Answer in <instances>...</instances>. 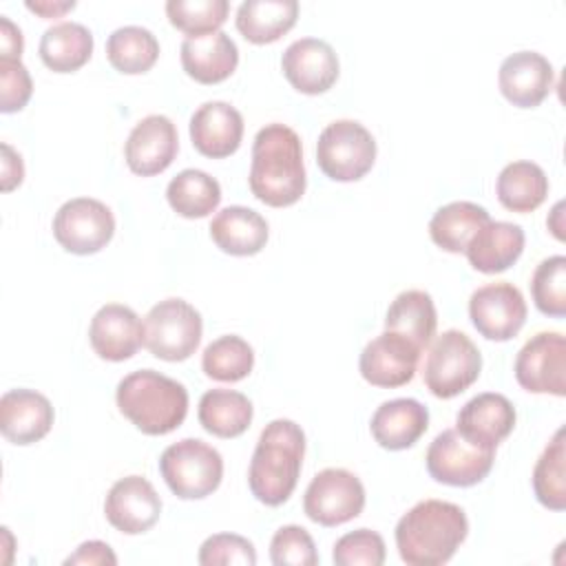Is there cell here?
Instances as JSON below:
<instances>
[{"label": "cell", "mask_w": 566, "mask_h": 566, "mask_svg": "<svg viewBox=\"0 0 566 566\" xmlns=\"http://www.w3.org/2000/svg\"><path fill=\"white\" fill-rule=\"evenodd\" d=\"M33 93V82L20 57L0 55V111L15 113L27 106Z\"/></svg>", "instance_id": "42"}, {"label": "cell", "mask_w": 566, "mask_h": 566, "mask_svg": "<svg viewBox=\"0 0 566 566\" xmlns=\"http://www.w3.org/2000/svg\"><path fill=\"white\" fill-rule=\"evenodd\" d=\"M365 509V486L347 469H323L305 489L303 511L321 526H340Z\"/></svg>", "instance_id": "9"}, {"label": "cell", "mask_w": 566, "mask_h": 566, "mask_svg": "<svg viewBox=\"0 0 566 566\" xmlns=\"http://www.w3.org/2000/svg\"><path fill=\"white\" fill-rule=\"evenodd\" d=\"M27 9L42 15V18H60L66 11L75 9V0H64V2H49V0H27Z\"/></svg>", "instance_id": "46"}, {"label": "cell", "mask_w": 566, "mask_h": 566, "mask_svg": "<svg viewBox=\"0 0 566 566\" xmlns=\"http://www.w3.org/2000/svg\"><path fill=\"white\" fill-rule=\"evenodd\" d=\"M117 407L142 433L166 436L188 413L186 387L155 369H137L124 376L115 391Z\"/></svg>", "instance_id": "4"}, {"label": "cell", "mask_w": 566, "mask_h": 566, "mask_svg": "<svg viewBox=\"0 0 566 566\" xmlns=\"http://www.w3.org/2000/svg\"><path fill=\"white\" fill-rule=\"evenodd\" d=\"M564 201H557L555 206H553V210H551V217L546 219V223H548V230L555 234V239H559V241H564Z\"/></svg>", "instance_id": "47"}, {"label": "cell", "mask_w": 566, "mask_h": 566, "mask_svg": "<svg viewBox=\"0 0 566 566\" xmlns=\"http://www.w3.org/2000/svg\"><path fill=\"white\" fill-rule=\"evenodd\" d=\"M515 380L531 394L566 396V338L539 332L517 352Z\"/></svg>", "instance_id": "12"}, {"label": "cell", "mask_w": 566, "mask_h": 566, "mask_svg": "<svg viewBox=\"0 0 566 566\" xmlns=\"http://www.w3.org/2000/svg\"><path fill=\"white\" fill-rule=\"evenodd\" d=\"M93 55V33L80 22H57L40 38V57L55 73H73Z\"/></svg>", "instance_id": "28"}, {"label": "cell", "mask_w": 566, "mask_h": 566, "mask_svg": "<svg viewBox=\"0 0 566 566\" xmlns=\"http://www.w3.org/2000/svg\"><path fill=\"white\" fill-rule=\"evenodd\" d=\"M53 405L35 389H9L0 398V431L13 444H33L53 427Z\"/></svg>", "instance_id": "21"}, {"label": "cell", "mask_w": 566, "mask_h": 566, "mask_svg": "<svg viewBox=\"0 0 566 566\" xmlns=\"http://www.w3.org/2000/svg\"><path fill=\"white\" fill-rule=\"evenodd\" d=\"M201 314L184 298H164L148 310L142 323L144 347L161 360L190 358L201 343Z\"/></svg>", "instance_id": "6"}, {"label": "cell", "mask_w": 566, "mask_h": 566, "mask_svg": "<svg viewBox=\"0 0 566 566\" xmlns=\"http://www.w3.org/2000/svg\"><path fill=\"white\" fill-rule=\"evenodd\" d=\"M305 455V433L287 418L268 422L254 447L248 486L265 506H281L296 489Z\"/></svg>", "instance_id": "3"}, {"label": "cell", "mask_w": 566, "mask_h": 566, "mask_svg": "<svg viewBox=\"0 0 566 566\" xmlns=\"http://www.w3.org/2000/svg\"><path fill=\"white\" fill-rule=\"evenodd\" d=\"M469 318L478 334L489 340L504 343L517 336L526 323V301L522 292L509 283H486L469 298Z\"/></svg>", "instance_id": "13"}, {"label": "cell", "mask_w": 566, "mask_h": 566, "mask_svg": "<svg viewBox=\"0 0 566 566\" xmlns=\"http://www.w3.org/2000/svg\"><path fill=\"white\" fill-rule=\"evenodd\" d=\"M531 294L535 307L546 314L562 318L566 316V256L555 254L544 259L531 276Z\"/></svg>", "instance_id": "38"}, {"label": "cell", "mask_w": 566, "mask_h": 566, "mask_svg": "<svg viewBox=\"0 0 566 566\" xmlns=\"http://www.w3.org/2000/svg\"><path fill=\"white\" fill-rule=\"evenodd\" d=\"M318 168L334 181H358L376 161V139L356 119H336L316 142Z\"/></svg>", "instance_id": "8"}, {"label": "cell", "mask_w": 566, "mask_h": 566, "mask_svg": "<svg viewBox=\"0 0 566 566\" xmlns=\"http://www.w3.org/2000/svg\"><path fill=\"white\" fill-rule=\"evenodd\" d=\"M495 451L467 442L455 429H444L427 449L424 462L429 475L449 486L480 484L493 469Z\"/></svg>", "instance_id": "11"}, {"label": "cell", "mask_w": 566, "mask_h": 566, "mask_svg": "<svg viewBox=\"0 0 566 566\" xmlns=\"http://www.w3.org/2000/svg\"><path fill=\"white\" fill-rule=\"evenodd\" d=\"M422 349L407 336L385 329L360 352L358 369L360 376L374 387H402L407 385L418 367Z\"/></svg>", "instance_id": "14"}, {"label": "cell", "mask_w": 566, "mask_h": 566, "mask_svg": "<svg viewBox=\"0 0 566 566\" xmlns=\"http://www.w3.org/2000/svg\"><path fill=\"white\" fill-rule=\"evenodd\" d=\"M500 203L511 212H533L548 195V177L533 161L506 164L495 181Z\"/></svg>", "instance_id": "32"}, {"label": "cell", "mask_w": 566, "mask_h": 566, "mask_svg": "<svg viewBox=\"0 0 566 566\" xmlns=\"http://www.w3.org/2000/svg\"><path fill=\"white\" fill-rule=\"evenodd\" d=\"M66 566L71 564H84V566H115L117 564V557L113 553V548L99 539H91V542H84L77 546V551L73 555H69L64 559Z\"/></svg>", "instance_id": "43"}, {"label": "cell", "mask_w": 566, "mask_h": 566, "mask_svg": "<svg viewBox=\"0 0 566 566\" xmlns=\"http://www.w3.org/2000/svg\"><path fill=\"white\" fill-rule=\"evenodd\" d=\"M298 18L296 0H245L237 9L234 24L252 44H270L285 35Z\"/></svg>", "instance_id": "27"}, {"label": "cell", "mask_w": 566, "mask_h": 566, "mask_svg": "<svg viewBox=\"0 0 566 566\" xmlns=\"http://www.w3.org/2000/svg\"><path fill=\"white\" fill-rule=\"evenodd\" d=\"M252 402L234 389H210L201 396L197 418L199 424L217 438H237L252 422Z\"/></svg>", "instance_id": "31"}, {"label": "cell", "mask_w": 566, "mask_h": 566, "mask_svg": "<svg viewBox=\"0 0 566 566\" xmlns=\"http://www.w3.org/2000/svg\"><path fill=\"white\" fill-rule=\"evenodd\" d=\"M555 82L553 64L537 51H515L500 64L497 86L517 108L539 106Z\"/></svg>", "instance_id": "19"}, {"label": "cell", "mask_w": 566, "mask_h": 566, "mask_svg": "<svg viewBox=\"0 0 566 566\" xmlns=\"http://www.w3.org/2000/svg\"><path fill=\"white\" fill-rule=\"evenodd\" d=\"M24 49V40H22V31L7 18L0 15V55L2 57H20Z\"/></svg>", "instance_id": "45"}, {"label": "cell", "mask_w": 566, "mask_h": 566, "mask_svg": "<svg viewBox=\"0 0 566 566\" xmlns=\"http://www.w3.org/2000/svg\"><path fill=\"white\" fill-rule=\"evenodd\" d=\"M88 340L99 358L111 363L128 360L144 345L139 316L128 305L106 303L91 318Z\"/></svg>", "instance_id": "20"}, {"label": "cell", "mask_w": 566, "mask_h": 566, "mask_svg": "<svg viewBox=\"0 0 566 566\" xmlns=\"http://www.w3.org/2000/svg\"><path fill=\"white\" fill-rule=\"evenodd\" d=\"M24 179V164L20 153H15L9 144H2V190L9 192L18 188Z\"/></svg>", "instance_id": "44"}, {"label": "cell", "mask_w": 566, "mask_h": 566, "mask_svg": "<svg viewBox=\"0 0 566 566\" xmlns=\"http://www.w3.org/2000/svg\"><path fill=\"white\" fill-rule=\"evenodd\" d=\"M104 515L108 524L126 535L150 531L161 515V497L142 475L119 478L106 493Z\"/></svg>", "instance_id": "15"}, {"label": "cell", "mask_w": 566, "mask_h": 566, "mask_svg": "<svg viewBox=\"0 0 566 566\" xmlns=\"http://www.w3.org/2000/svg\"><path fill=\"white\" fill-rule=\"evenodd\" d=\"M115 234V217L106 203L93 197H75L62 203L53 217V237L71 254H95Z\"/></svg>", "instance_id": "10"}, {"label": "cell", "mask_w": 566, "mask_h": 566, "mask_svg": "<svg viewBox=\"0 0 566 566\" xmlns=\"http://www.w3.org/2000/svg\"><path fill=\"white\" fill-rule=\"evenodd\" d=\"M467 513L444 500H422L396 524V548L409 566L447 564L467 539Z\"/></svg>", "instance_id": "2"}, {"label": "cell", "mask_w": 566, "mask_h": 566, "mask_svg": "<svg viewBox=\"0 0 566 566\" xmlns=\"http://www.w3.org/2000/svg\"><path fill=\"white\" fill-rule=\"evenodd\" d=\"M482 369V354L460 329H447L433 338L422 367L427 389L442 400L469 389Z\"/></svg>", "instance_id": "7"}, {"label": "cell", "mask_w": 566, "mask_h": 566, "mask_svg": "<svg viewBox=\"0 0 566 566\" xmlns=\"http://www.w3.org/2000/svg\"><path fill=\"white\" fill-rule=\"evenodd\" d=\"M436 325V305L431 294L424 290L400 292L385 314V329L407 336L420 349H424L433 340Z\"/></svg>", "instance_id": "29"}, {"label": "cell", "mask_w": 566, "mask_h": 566, "mask_svg": "<svg viewBox=\"0 0 566 566\" xmlns=\"http://www.w3.org/2000/svg\"><path fill=\"white\" fill-rule=\"evenodd\" d=\"M159 473L181 500H201L214 493L223 478L221 453L199 438L172 442L159 455Z\"/></svg>", "instance_id": "5"}, {"label": "cell", "mask_w": 566, "mask_h": 566, "mask_svg": "<svg viewBox=\"0 0 566 566\" xmlns=\"http://www.w3.org/2000/svg\"><path fill=\"white\" fill-rule=\"evenodd\" d=\"M170 208L186 219H203L221 203V186L203 170L186 168L166 188Z\"/></svg>", "instance_id": "33"}, {"label": "cell", "mask_w": 566, "mask_h": 566, "mask_svg": "<svg viewBox=\"0 0 566 566\" xmlns=\"http://www.w3.org/2000/svg\"><path fill=\"white\" fill-rule=\"evenodd\" d=\"M566 444L564 427L555 431L533 469V493L537 502L551 511L566 509Z\"/></svg>", "instance_id": "35"}, {"label": "cell", "mask_w": 566, "mask_h": 566, "mask_svg": "<svg viewBox=\"0 0 566 566\" xmlns=\"http://www.w3.org/2000/svg\"><path fill=\"white\" fill-rule=\"evenodd\" d=\"M239 64V49L234 40L214 31L181 42V66L199 84H219L228 80Z\"/></svg>", "instance_id": "25"}, {"label": "cell", "mask_w": 566, "mask_h": 566, "mask_svg": "<svg viewBox=\"0 0 566 566\" xmlns=\"http://www.w3.org/2000/svg\"><path fill=\"white\" fill-rule=\"evenodd\" d=\"M177 128L166 115H146L139 119L124 144L128 168L142 177L164 172L177 157Z\"/></svg>", "instance_id": "17"}, {"label": "cell", "mask_w": 566, "mask_h": 566, "mask_svg": "<svg viewBox=\"0 0 566 566\" xmlns=\"http://www.w3.org/2000/svg\"><path fill=\"white\" fill-rule=\"evenodd\" d=\"M515 427V407L502 394L484 391L462 405L455 416V431L480 449L495 451Z\"/></svg>", "instance_id": "18"}, {"label": "cell", "mask_w": 566, "mask_h": 566, "mask_svg": "<svg viewBox=\"0 0 566 566\" xmlns=\"http://www.w3.org/2000/svg\"><path fill=\"white\" fill-rule=\"evenodd\" d=\"M106 57L119 73L139 75L155 66L159 57V42L146 27L126 24L108 35Z\"/></svg>", "instance_id": "34"}, {"label": "cell", "mask_w": 566, "mask_h": 566, "mask_svg": "<svg viewBox=\"0 0 566 566\" xmlns=\"http://www.w3.org/2000/svg\"><path fill=\"white\" fill-rule=\"evenodd\" d=\"M429 427V411L416 398L385 400L371 416L374 440L389 451L413 447Z\"/></svg>", "instance_id": "23"}, {"label": "cell", "mask_w": 566, "mask_h": 566, "mask_svg": "<svg viewBox=\"0 0 566 566\" xmlns=\"http://www.w3.org/2000/svg\"><path fill=\"white\" fill-rule=\"evenodd\" d=\"M285 80L305 95H318L334 86L338 80V55L318 38H298L281 55Z\"/></svg>", "instance_id": "16"}, {"label": "cell", "mask_w": 566, "mask_h": 566, "mask_svg": "<svg viewBox=\"0 0 566 566\" xmlns=\"http://www.w3.org/2000/svg\"><path fill=\"white\" fill-rule=\"evenodd\" d=\"M230 13L228 0H168L166 15L175 29L188 38L219 31Z\"/></svg>", "instance_id": "37"}, {"label": "cell", "mask_w": 566, "mask_h": 566, "mask_svg": "<svg viewBox=\"0 0 566 566\" xmlns=\"http://www.w3.org/2000/svg\"><path fill=\"white\" fill-rule=\"evenodd\" d=\"M190 139L203 157H230L241 146L243 117L228 102H203L190 117Z\"/></svg>", "instance_id": "22"}, {"label": "cell", "mask_w": 566, "mask_h": 566, "mask_svg": "<svg viewBox=\"0 0 566 566\" xmlns=\"http://www.w3.org/2000/svg\"><path fill=\"white\" fill-rule=\"evenodd\" d=\"M268 237V221L245 206H228L210 221V239L219 250L232 256H252L261 252Z\"/></svg>", "instance_id": "26"}, {"label": "cell", "mask_w": 566, "mask_h": 566, "mask_svg": "<svg viewBox=\"0 0 566 566\" xmlns=\"http://www.w3.org/2000/svg\"><path fill=\"white\" fill-rule=\"evenodd\" d=\"M254 367V349L237 334H226L212 340L201 356V369L219 382L243 380Z\"/></svg>", "instance_id": "36"}, {"label": "cell", "mask_w": 566, "mask_h": 566, "mask_svg": "<svg viewBox=\"0 0 566 566\" xmlns=\"http://www.w3.org/2000/svg\"><path fill=\"white\" fill-rule=\"evenodd\" d=\"M385 539L371 528H356L336 539L332 559L336 566H382Z\"/></svg>", "instance_id": "39"}, {"label": "cell", "mask_w": 566, "mask_h": 566, "mask_svg": "<svg viewBox=\"0 0 566 566\" xmlns=\"http://www.w3.org/2000/svg\"><path fill=\"white\" fill-rule=\"evenodd\" d=\"M199 564L201 566H254L256 551L250 539L237 533H217L210 535L199 548Z\"/></svg>", "instance_id": "41"}, {"label": "cell", "mask_w": 566, "mask_h": 566, "mask_svg": "<svg viewBox=\"0 0 566 566\" xmlns=\"http://www.w3.org/2000/svg\"><path fill=\"white\" fill-rule=\"evenodd\" d=\"M524 230L511 221L489 219L469 241L464 254L473 270L497 274L509 270L524 252Z\"/></svg>", "instance_id": "24"}, {"label": "cell", "mask_w": 566, "mask_h": 566, "mask_svg": "<svg viewBox=\"0 0 566 566\" xmlns=\"http://www.w3.org/2000/svg\"><path fill=\"white\" fill-rule=\"evenodd\" d=\"M248 184L252 195L272 208L292 206L303 197L307 177L301 137L294 128L274 122L256 133Z\"/></svg>", "instance_id": "1"}, {"label": "cell", "mask_w": 566, "mask_h": 566, "mask_svg": "<svg viewBox=\"0 0 566 566\" xmlns=\"http://www.w3.org/2000/svg\"><path fill=\"white\" fill-rule=\"evenodd\" d=\"M270 559L274 566H316L318 553L312 535L303 526L287 524L272 535Z\"/></svg>", "instance_id": "40"}, {"label": "cell", "mask_w": 566, "mask_h": 566, "mask_svg": "<svg viewBox=\"0 0 566 566\" xmlns=\"http://www.w3.org/2000/svg\"><path fill=\"white\" fill-rule=\"evenodd\" d=\"M489 219L491 217L484 206L473 201H451L433 212L429 221V237L444 252L460 254Z\"/></svg>", "instance_id": "30"}]
</instances>
